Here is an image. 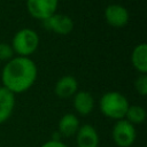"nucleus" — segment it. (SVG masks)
Wrapping results in <instances>:
<instances>
[{
	"mask_svg": "<svg viewBox=\"0 0 147 147\" xmlns=\"http://www.w3.org/2000/svg\"><path fill=\"white\" fill-rule=\"evenodd\" d=\"M38 76L33 60L24 56H14L6 62L1 70V83L14 94L24 93L32 87Z\"/></svg>",
	"mask_w": 147,
	"mask_h": 147,
	"instance_id": "1",
	"label": "nucleus"
},
{
	"mask_svg": "<svg viewBox=\"0 0 147 147\" xmlns=\"http://www.w3.org/2000/svg\"><path fill=\"white\" fill-rule=\"evenodd\" d=\"M129 101L124 94L117 91H109L102 94L99 101V108L103 116L110 119H122L125 117L129 108Z\"/></svg>",
	"mask_w": 147,
	"mask_h": 147,
	"instance_id": "2",
	"label": "nucleus"
},
{
	"mask_svg": "<svg viewBox=\"0 0 147 147\" xmlns=\"http://www.w3.org/2000/svg\"><path fill=\"white\" fill-rule=\"evenodd\" d=\"M39 34L31 28H23L15 32L11 39V48L17 56L30 57L39 47Z\"/></svg>",
	"mask_w": 147,
	"mask_h": 147,
	"instance_id": "3",
	"label": "nucleus"
},
{
	"mask_svg": "<svg viewBox=\"0 0 147 147\" xmlns=\"http://www.w3.org/2000/svg\"><path fill=\"white\" fill-rule=\"evenodd\" d=\"M111 137L116 146L118 147H131L137 138L136 126L125 118L116 121L113 126Z\"/></svg>",
	"mask_w": 147,
	"mask_h": 147,
	"instance_id": "4",
	"label": "nucleus"
},
{
	"mask_svg": "<svg viewBox=\"0 0 147 147\" xmlns=\"http://www.w3.org/2000/svg\"><path fill=\"white\" fill-rule=\"evenodd\" d=\"M41 24L44 29L51 32H54L56 34H60V36L69 34L74 30V26H75L74 20L69 15L59 14V13H55L52 16H49L48 18L42 21Z\"/></svg>",
	"mask_w": 147,
	"mask_h": 147,
	"instance_id": "5",
	"label": "nucleus"
},
{
	"mask_svg": "<svg viewBox=\"0 0 147 147\" xmlns=\"http://www.w3.org/2000/svg\"><path fill=\"white\" fill-rule=\"evenodd\" d=\"M59 0H26L28 13L38 21H45L56 13Z\"/></svg>",
	"mask_w": 147,
	"mask_h": 147,
	"instance_id": "6",
	"label": "nucleus"
},
{
	"mask_svg": "<svg viewBox=\"0 0 147 147\" xmlns=\"http://www.w3.org/2000/svg\"><path fill=\"white\" fill-rule=\"evenodd\" d=\"M105 20L107 24L113 28H123L129 23L130 14L124 6L119 3H111L105 9Z\"/></svg>",
	"mask_w": 147,
	"mask_h": 147,
	"instance_id": "7",
	"label": "nucleus"
},
{
	"mask_svg": "<svg viewBox=\"0 0 147 147\" xmlns=\"http://www.w3.org/2000/svg\"><path fill=\"white\" fill-rule=\"evenodd\" d=\"M77 147H99L100 137L94 126L91 124H83L76 133Z\"/></svg>",
	"mask_w": 147,
	"mask_h": 147,
	"instance_id": "8",
	"label": "nucleus"
},
{
	"mask_svg": "<svg viewBox=\"0 0 147 147\" xmlns=\"http://www.w3.org/2000/svg\"><path fill=\"white\" fill-rule=\"evenodd\" d=\"M78 91V82L71 75H64L57 79L54 86V93L60 99L72 98Z\"/></svg>",
	"mask_w": 147,
	"mask_h": 147,
	"instance_id": "9",
	"label": "nucleus"
},
{
	"mask_svg": "<svg viewBox=\"0 0 147 147\" xmlns=\"http://www.w3.org/2000/svg\"><path fill=\"white\" fill-rule=\"evenodd\" d=\"M72 105L76 113L80 116H87L94 108L93 95L87 91H77L72 96Z\"/></svg>",
	"mask_w": 147,
	"mask_h": 147,
	"instance_id": "10",
	"label": "nucleus"
},
{
	"mask_svg": "<svg viewBox=\"0 0 147 147\" xmlns=\"http://www.w3.org/2000/svg\"><path fill=\"white\" fill-rule=\"evenodd\" d=\"M79 126H80V122L78 117L72 113H67L59 121L57 132L61 134L62 138H71L76 136Z\"/></svg>",
	"mask_w": 147,
	"mask_h": 147,
	"instance_id": "11",
	"label": "nucleus"
},
{
	"mask_svg": "<svg viewBox=\"0 0 147 147\" xmlns=\"http://www.w3.org/2000/svg\"><path fill=\"white\" fill-rule=\"evenodd\" d=\"M15 94L3 86H0V125L11 116L15 108Z\"/></svg>",
	"mask_w": 147,
	"mask_h": 147,
	"instance_id": "12",
	"label": "nucleus"
},
{
	"mask_svg": "<svg viewBox=\"0 0 147 147\" xmlns=\"http://www.w3.org/2000/svg\"><path fill=\"white\" fill-rule=\"evenodd\" d=\"M131 63L139 74H147V45L138 44L131 53Z\"/></svg>",
	"mask_w": 147,
	"mask_h": 147,
	"instance_id": "13",
	"label": "nucleus"
},
{
	"mask_svg": "<svg viewBox=\"0 0 147 147\" xmlns=\"http://www.w3.org/2000/svg\"><path fill=\"white\" fill-rule=\"evenodd\" d=\"M146 116H147V113L144 107L138 106V105H131V106H129L124 118L126 121H129L131 124L137 125V124L144 123L146 119Z\"/></svg>",
	"mask_w": 147,
	"mask_h": 147,
	"instance_id": "14",
	"label": "nucleus"
},
{
	"mask_svg": "<svg viewBox=\"0 0 147 147\" xmlns=\"http://www.w3.org/2000/svg\"><path fill=\"white\" fill-rule=\"evenodd\" d=\"M134 90L140 96L147 95V74H139L134 80Z\"/></svg>",
	"mask_w": 147,
	"mask_h": 147,
	"instance_id": "15",
	"label": "nucleus"
},
{
	"mask_svg": "<svg viewBox=\"0 0 147 147\" xmlns=\"http://www.w3.org/2000/svg\"><path fill=\"white\" fill-rule=\"evenodd\" d=\"M14 57V51L11 46L7 42H0V61L7 62Z\"/></svg>",
	"mask_w": 147,
	"mask_h": 147,
	"instance_id": "16",
	"label": "nucleus"
},
{
	"mask_svg": "<svg viewBox=\"0 0 147 147\" xmlns=\"http://www.w3.org/2000/svg\"><path fill=\"white\" fill-rule=\"evenodd\" d=\"M40 147H68L64 142H62V140H48L46 142H44Z\"/></svg>",
	"mask_w": 147,
	"mask_h": 147,
	"instance_id": "17",
	"label": "nucleus"
},
{
	"mask_svg": "<svg viewBox=\"0 0 147 147\" xmlns=\"http://www.w3.org/2000/svg\"><path fill=\"white\" fill-rule=\"evenodd\" d=\"M52 140H61L62 139V137H61V134L56 131V132H53V134H52V138H51Z\"/></svg>",
	"mask_w": 147,
	"mask_h": 147,
	"instance_id": "18",
	"label": "nucleus"
},
{
	"mask_svg": "<svg viewBox=\"0 0 147 147\" xmlns=\"http://www.w3.org/2000/svg\"><path fill=\"white\" fill-rule=\"evenodd\" d=\"M21 147H28V146H21Z\"/></svg>",
	"mask_w": 147,
	"mask_h": 147,
	"instance_id": "19",
	"label": "nucleus"
}]
</instances>
